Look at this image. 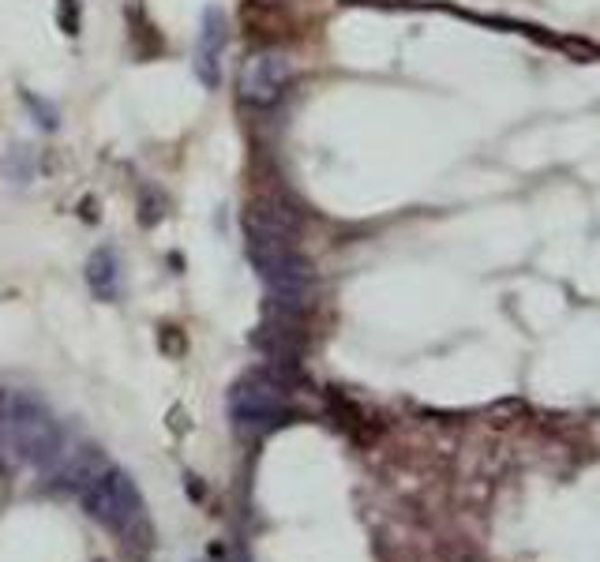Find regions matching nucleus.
Instances as JSON below:
<instances>
[{
	"label": "nucleus",
	"mask_w": 600,
	"mask_h": 562,
	"mask_svg": "<svg viewBox=\"0 0 600 562\" xmlns=\"http://www.w3.org/2000/svg\"><path fill=\"white\" fill-rule=\"evenodd\" d=\"M252 5H267V8H286L289 0H252Z\"/></svg>",
	"instance_id": "16"
},
{
	"label": "nucleus",
	"mask_w": 600,
	"mask_h": 562,
	"mask_svg": "<svg viewBox=\"0 0 600 562\" xmlns=\"http://www.w3.org/2000/svg\"><path fill=\"white\" fill-rule=\"evenodd\" d=\"M225 42H230V19L221 15V8H207V12H203V23H199V45H195V49L221 53Z\"/></svg>",
	"instance_id": "8"
},
{
	"label": "nucleus",
	"mask_w": 600,
	"mask_h": 562,
	"mask_svg": "<svg viewBox=\"0 0 600 562\" xmlns=\"http://www.w3.org/2000/svg\"><path fill=\"white\" fill-rule=\"evenodd\" d=\"M240 23H244L248 38H252V42H259V49H274V45H270L274 38H286V34H293V27H289V23H286V15H282V8L252 5V0H248V5H244V12H240Z\"/></svg>",
	"instance_id": "7"
},
{
	"label": "nucleus",
	"mask_w": 600,
	"mask_h": 562,
	"mask_svg": "<svg viewBox=\"0 0 600 562\" xmlns=\"http://www.w3.org/2000/svg\"><path fill=\"white\" fill-rule=\"evenodd\" d=\"M57 27L75 38L83 31V8H80V0H57Z\"/></svg>",
	"instance_id": "14"
},
{
	"label": "nucleus",
	"mask_w": 600,
	"mask_h": 562,
	"mask_svg": "<svg viewBox=\"0 0 600 562\" xmlns=\"http://www.w3.org/2000/svg\"><path fill=\"white\" fill-rule=\"evenodd\" d=\"M0 443H5L19 462L38 465V469H53L64 454V427L53 420L49 405L31 394V390H15L5 398V417H0Z\"/></svg>",
	"instance_id": "1"
},
{
	"label": "nucleus",
	"mask_w": 600,
	"mask_h": 562,
	"mask_svg": "<svg viewBox=\"0 0 600 562\" xmlns=\"http://www.w3.org/2000/svg\"><path fill=\"white\" fill-rule=\"evenodd\" d=\"M0 169H5V176L12 184H31L34 181V155L31 146H12L5 162H0Z\"/></svg>",
	"instance_id": "10"
},
{
	"label": "nucleus",
	"mask_w": 600,
	"mask_h": 562,
	"mask_svg": "<svg viewBox=\"0 0 600 562\" xmlns=\"http://www.w3.org/2000/svg\"><path fill=\"white\" fill-rule=\"evenodd\" d=\"M80 502H83V510L87 514L102 525V529H109V532H124L132 521H139L143 514H146V506H143V495H139V488H136V480L124 473V469H109L102 480H94L90 488L80 495Z\"/></svg>",
	"instance_id": "3"
},
{
	"label": "nucleus",
	"mask_w": 600,
	"mask_h": 562,
	"mask_svg": "<svg viewBox=\"0 0 600 562\" xmlns=\"http://www.w3.org/2000/svg\"><path fill=\"white\" fill-rule=\"evenodd\" d=\"M230 417L240 431L248 427H282L293 420V408H289V387L286 382L267 371V368H256L240 375L233 387H230Z\"/></svg>",
	"instance_id": "2"
},
{
	"label": "nucleus",
	"mask_w": 600,
	"mask_h": 562,
	"mask_svg": "<svg viewBox=\"0 0 600 562\" xmlns=\"http://www.w3.org/2000/svg\"><path fill=\"white\" fill-rule=\"evenodd\" d=\"M158 349H162V356H169V361H184L188 356V334L181 326L162 323L158 326Z\"/></svg>",
	"instance_id": "12"
},
{
	"label": "nucleus",
	"mask_w": 600,
	"mask_h": 562,
	"mask_svg": "<svg viewBox=\"0 0 600 562\" xmlns=\"http://www.w3.org/2000/svg\"><path fill=\"white\" fill-rule=\"evenodd\" d=\"M293 80V61L282 53V49H259L240 64L237 75V94L244 106L252 109H270L286 98V87Z\"/></svg>",
	"instance_id": "4"
},
{
	"label": "nucleus",
	"mask_w": 600,
	"mask_h": 562,
	"mask_svg": "<svg viewBox=\"0 0 600 562\" xmlns=\"http://www.w3.org/2000/svg\"><path fill=\"white\" fill-rule=\"evenodd\" d=\"M136 218H139L143 229L162 225V221L169 218V199H165L155 184H143V188H139V211H136Z\"/></svg>",
	"instance_id": "9"
},
{
	"label": "nucleus",
	"mask_w": 600,
	"mask_h": 562,
	"mask_svg": "<svg viewBox=\"0 0 600 562\" xmlns=\"http://www.w3.org/2000/svg\"><path fill=\"white\" fill-rule=\"evenodd\" d=\"M195 75L207 90L221 87V53H207V49H195Z\"/></svg>",
	"instance_id": "13"
},
{
	"label": "nucleus",
	"mask_w": 600,
	"mask_h": 562,
	"mask_svg": "<svg viewBox=\"0 0 600 562\" xmlns=\"http://www.w3.org/2000/svg\"><path fill=\"white\" fill-rule=\"evenodd\" d=\"M19 98H23V106L34 113V120H38L42 132H57V127H61V113H57L53 101H45V98H38V94H31V90H19Z\"/></svg>",
	"instance_id": "11"
},
{
	"label": "nucleus",
	"mask_w": 600,
	"mask_h": 562,
	"mask_svg": "<svg viewBox=\"0 0 600 562\" xmlns=\"http://www.w3.org/2000/svg\"><path fill=\"white\" fill-rule=\"evenodd\" d=\"M109 469H113V462L98 446H90V443L87 446H64L61 462L53 465L57 483H61V488H68V492H75V495H83L90 483L102 480Z\"/></svg>",
	"instance_id": "5"
},
{
	"label": "nucleus",
	"mask_w": 600,
	"mask_h": 562,
	"mask_svg": "<svg viewBox=\"0 0 600 562\" xmlns=\"http://www.w3.org/2000/svg\"><path fill=\"white\" fill-rule=\"evenodd\" d=\"M83 277H87L90 293L102 304L120 300V259H117L113 248H94L87 267H83Z\"/></svg>",
	"instance_id": "6"
},
{
	"label": "nucleus",
	"mask_w": 600,
	"mask_h": 562,
	"mask_svg": "<svg viewBox=\"0 0 600 562\" xmlns=\"http://www.w3.org/2000/svg\"><path fill=\"white\" fill-rule=\"evenodd\" d=\"M184 492H188L192 502H203V499H207V483L199 480L195 473H184Z\"/></svg>",
	"instance_id": "15"
}]
</instances>
